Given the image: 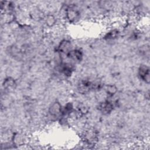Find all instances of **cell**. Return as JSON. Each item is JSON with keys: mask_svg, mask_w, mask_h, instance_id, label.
<instances>
[{"mask_svg": "<svg viewBox=\"0 0 150 150\" xmlns=\"http://www.w3.org/2000/svg\"><path fill=\"white\" fill-rule=\"evenodd\" d=\"M138 74L139 79L146 83V84L149 83L150 81V73H149V67L146 64L140 65L138 70Z\"/></svg>", "mask_w": 150, "mask_h": 150, "instance_id": "obj_1", "label": "cell"}, {"mask_svg": "<svg viewBox=\"0 0 150 150\" xmlns=\"http://www.w3.org/2000/svg\"><path fill=\"white\" fill-rule=\"evenodd\" d=\"M66 57L74 62H80L83 59V53L79 49H72L66 55Z\"/></svg>", "mask_w": 150, "mask_h": 150, "instance_id": "obj_2", "label": "cell"}, {"mask_svg": "<svg viewBox=\"0 0 150 150\" xmlns=\"http://www.w3.org/2000/svg\"><path fill=\"white\" fill-rule=\"evenodd\" d=\"M98 110L104 114L110 113L113 110V104L110 101H105L99 104Z\"/></svg>", "mask_w": 150, "mask_h": 150, "instance_id": "obj_3", "label": "cell"}, {"mask_svg": "<svg viewBox=\"0 0 150 150\" xmlns=\"http://www.w3.org/2000/svg\"><path fill=\"white\" fill-rule=\"evenodd\" d=\"M62 107L61 105L58 103H54L50 108V114L53 116H57L59 114L62 115Z\"/></svg>", "mask_w": 150, "mask_h": 150, "instance_id": "obj_4", "label": "cell"}, {"mask_svg": "<svg viewBox=\"0 0 150 150\" xmlns=\"http://www.w3.org/2000/svg\"><path fill=\"white\" fill-rule=\"evenodd\" d=\"M118 31L117 30H112L108 32L104 36V38L107 40H111L115 39L118 35Z\"/></svg>", "mask_w": 150, "mask_h": 150, "instance_id": "obj_5", "label": "cell"}, {"mask_svg": "<svg viewBox=\"0 0 150 150\" xmlns=\"http://www.w3.org/2000/svg\"><path fill=\"white\" fill-rule=\"evenodd\" d=\"M15 83L13 79H11V78H7L4 80L3 86H4V88H11L12 87H14V86L15 85Z\"/></svg>", "mask_w": 150, "mask_h": 150, "instance_id": "obj_6", "label": "cell"}, {"mask_svg": "<svg viewBox=\"0 0 150 150\" xmlns=\"http://www.w3.org/2000/svg\"><path fill=\"white\" fill-rule=\"evenodd\" d=\"M106 91H107V94L110 96H112V95L115 94V93H116L117 88H116V87L115 86H112V85H110V86H107Z\"/></svg>", "mask_w": 150, "mask_h": 150, "instance_id": "obj_7", "label": "cell"}]
</instances>
